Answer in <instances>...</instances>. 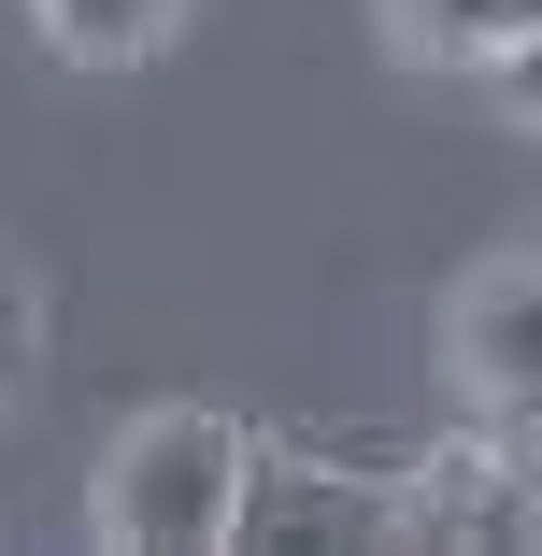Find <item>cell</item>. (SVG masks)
<instances>
[{
    "label": "cell",
    "mask_w": 542,
    "mask_h": 556,
    "mask_svg": "<svg viewBox=\"0 0 542 556\" xmlns=\"http://www.w3.org/2000/svg\"><path fill=\"white\" fill-rule=\"evenodd\" d=\"M243 485H257V428L172 400L143 428H115V457L86 485V528L115 556H229L243 542Z\"/></svg>",
    "instance_id": "obj_1"
},
{
    "label": "cell",
    "mask_w": 542,
    "mask_h": 556,
    "mask_svg": "<svg viewBox=\"0 0 542 556\" xmlns=\"http://www.w3.org/2000/svg\"><path fill=\"white\" fill-rule=\"evenodd\" d=\"M357 556V542H414V485L400 471H343V457H300V442H257V485H243V542L229 556Z\"/></svg>",
    "instance_id": "obj_2"
},
{
    "label": "cell",
    "mask_w": 542,
    "mask_h": 556,
    "mask_svg": "<svg viewBox=\"0 0 542 556\" xmlns=\"http://www.w3.org/2000/svg\"><path fill=\"white\" fill-rule=\"evenodd\" d=\"M457 386L486 428L542 442V257H500L457 286Z\"/></svg>",
    "instance_id": "obj_3"
},
{
    "label": "cell",
    "mask_w": 542,
    "mask_h": 556,
    "mask_svg": "<svg viewBox=\"0 0 542 556\" xmlns=\"http://www.w3.org/2000/svg\"><path fill=\"white\" fill-rule=\"evenodd\" d=\"M400 485H414V542H542V442H514V428L443 442Z\"/></svg>",
    "instance_id": "obj_4"
},
{
    "label": "cell",
    "mask_w": 542,
    "mask_h": 556,
    "mask_svg": "<svg viewBox=\"0 0 542 556\" xmlns=\"http://www.w3.org/2000/svg\"><path fill=\"white\" fill-rule=\"evenodd\" d=\"M386 29H400L414 58H457V72H486L500 43H528V29H542V0H386Z\"/></svg>",
    "instance_id": "obj_5"
},
{
    "label": "cell",
    "mask_w": 542,
    "mask_h": 556,
    "mask_svg": "<svg viewBox=\"0 0 542 556\" xmlns=\"http://www.w3.org/2000/svg\"><path fill=\"white\" fill-rule=\"evenodd\" d=\"M186 15V0H29V29L58 43V58H86V72H115V58H143L157 29Z\"/></svg>",
    "instance_id": "obj_6"
},
{
    "label": "cell",
    "mask_w": 542,
    "mask_h": 556,
    "mask_svg": "<svg viewBox=\"0 0 542 556\" xmlns=\"http://www.w3.org/2000/svg\"><path fill=\"white\" fill-rule=\"evenodd\" d=\"M486 86H500V115H514V129H542V29H528V43H500V58H486Z\"/></svg>",
    "instance_id": "obj_7"
},
{
    "label": "cell",
    "mask_w": 542,
    "mask_h": 556,
    "mask_svg": "<svg viewBox=\"0 0 542 556\" xmlns=\"http://www.w3.org/2000/svg\"><path fill=\"white\" fill-rule=\"evenodd\" d=\"M15 371H29V271L0 257V400H15Z\"/></svg>",
    "instance_id": "obj_8"
}]
</instances>
